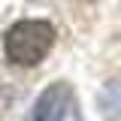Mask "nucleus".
<instances>
[{
  "label": "nucleus",
  "mask_w": 121,
  "mask_h": 121,
  "mask_svg": "<svg viewBox=\"0 0 121 121\" xmlns=\"http://www.w3.org/2000/svg\"><path fill=\"white\" fill-rule=\"evenodd\" d=\"M97 106H100L103 118L121 121V79H112L109 85H103L100 97H97Z\"/></svg>",
  "instance_id": "nucleus-3"
},
{
  "label": "nucleus",
  "mask_w": 121,
  "mask_h": 121,
  "mask_svg": "<svg viewBox=\"0 0 121 121\" xmlns=\"http://www.w3.org/2000/svg\"><path fill=\"white\" fill-rule=\"evenodd\" d=\"M70 103H73V88L67 82H55L36 97L27 121H64Z\"/></svg>",
  "instance_id": "nucleus-2"
},
{
  "label": "nucleus",
  "mask_w": 121,
  "mask_h": 121,
  "mask_svg": "<svg viewBox=\"0 0 121 121\" xmlns=\"http://www.w3.org/2000/svg\"><path fill=\"white\" fill-rule=\"evenodd\" d=\"M55 45V27L48 21L39 18H27V21H18L6 30V58L18 64V67H33L48 55V48Z\"/></svg>",
  "instance_id": "nucleus-1"
}]
</instances>
